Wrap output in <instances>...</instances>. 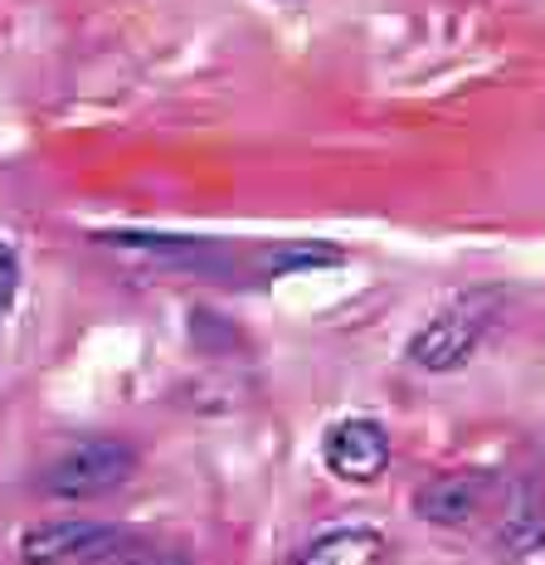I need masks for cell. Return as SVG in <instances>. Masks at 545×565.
Masks as SVG:
<instances>
[{"mask_svg":"<svg viewBox=\"0 0 545 565\" xmlns=\"http://www.w3.org/2000/svg\"><path fill=\"white\" fill-rule=\"evenodd\" d=\"M496 317H502V298L496 292H468L453 298L448 308H438L419 332L409 337L405 361L419 371H458L482 351V341L492 337Z\"/></svg>","mask_w":545,"mask_h":565,"instance_id":"6da1fadb","label":"cell"},{"mask_svg":"<svg viewBox=\"0 0 545 565\" xmlns=\"http://www.w3.org/2000/svg\"><path fill=\"white\" fill-rule=\"evenodd\" d=\"M141 468V454L127 439L98 434V439H83L74 449H64L44 473V492L64 502H93L108 498V492L127 488Z\"/></svg>","mask_w":545,"mask_h":565,"instance_id":"7a4b0ae2","label":"cell"},{"mask_svg":"<svg viewBox=\"0 0 545 565\" xmlns=\"http://www.w3.org/2000/svg\"><path fill=\"white\" fill-rule=\"evenodd\" d=\"M127 532L108 522H88V516H68V522H44L20 536V561L25 565H103Z\"/></svg>","mask_w":545,"mask_h":565,"instance_id":"3957f363","label":"cell"},{"mask_svg":"<svg viewBox=\"0 0 545 565\" xmlns=\"http://www.w3.org/2000/svg\"><path fill=\"white\" fill-rule=\"evenodd\" d=\"M322 463L341 482H375L389 468V429L371 415L336 419L322 434Z\"/></svg>","mask_w":545,"mask_h":565,"instance_id":"277c9868","label":"cell"},{"mask_svg":"<svg viewBox=\"0 0 545 565\" xmlns=\"http://www.w3.org/2000/svg\"><path fill=\"white\" fill-rule=\"evenodd\" d=\"M492 492H496L492 473H482V468H458V473H444L414 492V516H424V522H434V526H468L488 512Z\"/></svg>","mask_w":545,"mask_h":565,"instance_id":"5b68a950","label":"cell"},{"mask_svg":"<svg viewBox=\"0 0 545 565\" xmlns=\"http://www.w3.org/2000/svg\"><path fill=\"white\" fill-rule=\"evenodd\" d=\"M389 541L375 526H331V532L312 536L302 556L292 565H385Z\"/></svg>","mask_w":545,"mask_h":565,"instance_id":"8992f818","label":"cell"},{"mask_svg":"<svg viewBox=\"0 0 545 565\" xmlns=\"http://www.w3.org/2000/svg\"><path fill=\"white\" fill-rule=\"evenodd\" d=\"M103 565H185V556H175V551H157V546H137V541L127 536Z\"/></svg>","mask_w":545,"mask_h":565,"instance_id":"52a82bcc","label":"cell"},{"mask_svg":"<svg viewBox=\"0 0 545 565\" xmlns=\"http://www.w3.org/2000/svg\"><path fill=\"white\" fill-rule=\"evenodd\" d=\"M15 292H20V264H15V249L0 239V312L15 302Z\"/></svg>","mask_w":545,"mask_h":565,"instance_id":"ba28073f","label":"cell"}]
</instances>
